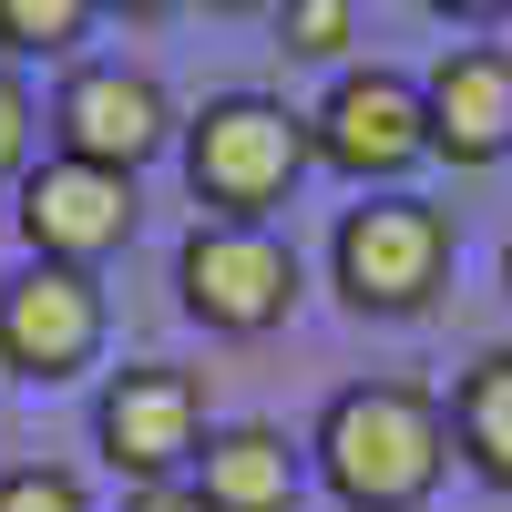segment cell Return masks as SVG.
<instances>
[{
  "mask_svg": "<svg viewBox=\"0 0 512 512\" xmlns=\"http://www.w3.org/2000/svg\"><path fill=\"white\" fill-rule=\"evenodd\" d=\"M308 461L349 512H420L451 472V400H431L420 379H359L318 410Z\"/></svg>",
  "mask_w": 512,
  "mask_h": 512,
  "instance_id": "cell-1",
  "label": "cell"
},
{
  "mask_svg": "<svg viewBox=\"0 0 512 512\" xmlns=\"http://www.w3.org/2000/svg\"><path fill=\"white\" fill-rule=\"evenodd\" d=\"M308 164H318L308 113H287L277 93H216L185 123V195L216 226H267Z\"/></svg>",
  "mask_w": 512,
  "mask_h": 512,
  "instance_id": "cell-2",
  "label": "cell"
},
{
  "mask_svg": "<svg viewBox=\"0 0 512 512\" xmlns=\"http://www.w3.org/2000/svg\"><path fill=\"white\" fill-rule=\"evenodd\" d=\"M328 277L359 318H420L451 287V216L420 195H369L328 236Z\"/></svg>",
  "mask_w": 512,
  "mask_h": 512,
  "instance_id": "cell-3",
  "label": "cell"
},
{
  "mask_svg": "<svg viewBox=\"0 0 512 512\" xmlns=\"http://www.w3.org/2000/svg\"><path fill=\"white\" fill-rule=\"evenodd\" d=\"M175 297H185V318H205L216 338H267V328L297 318V246L277 226L195 216V236L175 256Z\"/></svg>",
  "mask_w": 512,
  "mask_h": 512,
  "instance_id": "cell-4",
  "label": "cell"
},
{
  "mask_svg": "<svg viewBox=\"0 0 512 512\" xmlns=\"http://www.w3.org/2000/svg\"><path fill=\"white\" fill-rule=\"evenodd\" d=\"M93 441L123 482H185L195 451H205V379L195 369H113L103 400H93Z\"/></svg>",
  "mask_w": 512,
  "mask_h": 512,
  "instance_id": "cell-5",
  "label": "cell"
},
{
  "mask_svg": "<svg viewBox=\"0 0 512 512\" xmlns=\"http://www.w3.org/2000/svg\"><path fill=\"white\" fill-rule=\"evenodd\" d=\"M308 144L328 175H359V185H400L420 154H431V113H420V82L369 62V72H338L328 103L308 113Z\"/></svg>",
  "mask_w": 512,
  "mask_h": 512,
  "instance_id": "cell-6",
  "label": "cell"
},
{
  "mask_svg": "<svg viewBox=\"0 0 512 512\" xmlns=\"http://www.w3.org/2000/svg\"><path fill=\"white\" fill-rule=\"evenodd\" d=\"M103 349V287L93 267H52V256H31V267L0 277V369L11 379H82Z\"/></svg>",
  "mask_w": 512,
  "mask_h": 512,
  "instance_id": "cell-7",
  "label": "cell"
},
{
  "mask_svg": "<svg viewBox=\"0 0 512 512\" xmlns=\"http://www.w3.org/2000/svg\"><path fill=\"white\" fill-rule=\"evenodd\" d=\"M52 144L82 164H113V175H144V164L175 144V103L164 82L134 62H72L62 103H52Z\"/></svg>",
  "mask_w": 512,
  "mask_h": 512,
  "instance_id": "cell-8",
  "label": "cell"
},
{
  "mask_svg": "<svg viewBox=\"0 0 512 512\" xmlns=\"http://www.w3.org/2000/svg\"><path fill=\"white\" fill-rule=\"evenodd\" d=\"M134 175H113V164H82V154H52L21 175V236L31 256H52V267H103V256L134 236Z\"/></svg>",
  "mask_w": 512,
  "mask_h": 512,
  "instance_id": "cell-9",
  "label": "cell"
},
{
  "mask_svg": "<svg viewBox=\"0 0 512 512\" xmlns=\"http://www.w3.org/2000/svg\"><path fill=\"white\" fill-rule=\"evenodd\" d=\"M420 113H431V154L441 164H502L512 154V52L472 41V52H441L420 82Z\"/></svg>",
  "mask_w": 512,
  "mask_h": 512,
  "instance_id": "cell-10",
  "label": "cell"
},
{
  "mask_svg": "<svg viewBox=\"0 0 512 512\" xmlns=\"http://www.w3.org/2000/svg\"><path fill=\"white\" fill-rule=\"evenodd\" d=\"M195 492L205 512H297V441L277 420H226L195 451Z\"/></svg>",
  "mask_w": 512,
  "mask_h": 512,
  "instance_id": "cell-11",
  "label": "cell"
},
{
  "mask_svg": "<svg viewBox=\"0 0 512 512\" xmlns=\"http://www.w3.org/2000/svg\"><path fill=\"white\" fill-rule=\"evenodd\" d=\"M451 451L472 461L492 492H512V349H482L451 379Z\"/></svg>",
  "mask_w": 512,
  "mask_h": 512,
  "instance_id": "cell-12",
  "label": "cell"
},
{
  "mask_svg": "<svg viewBox=\"0 0 512 512\" xmlns=\"http://www.w3.org/2000/svg\"><path fill=\"white\" fill-rule=\"evenodd\" d=\"M93 21H103V0H0V52H11V62H31V52H72Z\"/></svg>",
  "mask_w": 512,
  "mask_h": 512,
  "instance_id": "cell-13",
  "label": "cell"
},
{
  "mask_svg": "<svg viewBox=\"0 0 512 512\" xmlns=\"http://www.w3.org/2000/svg\"><path fill=\"white\" fill-rule=\"evenodd\" d=\"M349 41H359V0H277V52L338 62Z\"/></svg>",
  "mask_w": 512,
  "mask_h": 512,
  "instance_id": "cell-14",
  "label": "cell"
},
{
  "mask_svg": "<svg viewBox=\"0 0 512 512\" xmlns=\"http://www.w3.org/2000/svg\"><path fill=\"white\" fill-rule=\"evenodd\" d=\"M0 512H93V502H82L72 472H52V461H21V472H0Z\"/></svg>",
  "mask_w": 512,
  "mask_h": 512,
  "instance_id": "cell-15",
  "label": "cell"
},
{
  "mask_svg": "<svg viewBox=\"0 0 512 512\" xmlns=\"http://www.w3.org/2000/svg\"><path fill=\"white\" fill-rule=\"evenodd\" d=\"M31 144H41V113H31V93H21V72H0V185L31 175Z\"/></svg>",
  "mask_w": 512,
  "mask_h": 512,
  "instance_id": "cell-16",
  "label": "cell"
},
{
  "mask_svg": "<svg viewBox=\"0 0 512 512\" xmlns=\"http://www.w3.org/2000/svg\"><path fill=\"white\" fill-rule=\"evenodd\" d=\"M123 512H205V492H195V482H134Z\"/></svg>",
  "mask_w": 512,
  "mask_h": 512,
  "instance_id": "cell-17",
  "label": "cell"
},
{
  "mask_svg": "<svg viewBox=\"0 0 512 512\" xmlns=\"http://www.w3.org/2000/svg\"><path fill=\"white\" fill-rule=\"evenodd\" d=\"M441 21H512V0H431Z\"/></svg>",
  "mask_w": 512,
  "mask_h": 512,
  "instance_id": "cell-18",
  "label": "cell"
},
{
  "mask_svg": "<svg viewBox=\"0 0 512 512\" xmlns=\"http://www.w3.org/2000/svg\"><path fill=\"white\" fill-rule=\"evenodd\" d=\"M103 11H123V21H154V11H175V0H103Z\"/></svg>",
  "mask_w": 512,
  "mask_h": 512,
  "instance_id": "cell-19",
  "label": "cell"
},
{
  "mask_svg": "<svg viewBox=\"0 0 512 512\" xmlns=\"http://www.w3.org/2000/svg\"><path fill=\"white\" fill-rule=\"evenodd\" d=\"M216 11H277V0H216Z\"/></svg>",
  "mask_w": 512,
  "mask_h": 512,
  "instance_id": "cell-20",
  "label": "cell"
},
{
  "mask_svg": "<svg viewBox=\"0 0 512 512\" xmlns=\"http://www.w3.org/2000/svg\"><path fill=\"white\" fill-rule=\"evenodd\" d=\"M502 287H512V246H502Z\"/></svg>",
  "mask_w": 512,
  "mask_h": 512,
  "instance_id": "cell-21",
  "label": "cell"
}]
</instances>
